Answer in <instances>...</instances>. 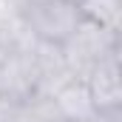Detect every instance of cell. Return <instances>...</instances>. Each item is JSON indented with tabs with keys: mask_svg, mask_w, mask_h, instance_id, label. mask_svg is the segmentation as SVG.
<instances>
[{
	"mask_svg": "<svg viewBox=\"0 0 122 122\" xmlns=\"http://www.w3.org/2000/svg\"><path fill=\"white\" fill-rule=\"evenodd\" d=\"M114 51H119V37L88 23V20H82L77 26V31L60 46V54H62V62H65L68 74L74 80H82V82L94 71V65L102 62Z\"/></svg>",
	"mask_w": 122,
	"mask_h": 122,
	"instance_id": "1",
	"label": "cell"
},
{
	"mask_svg": "<svg viewBox=\"0 0 122 122\" xmlns=\"http://www.w3.org/2000/svg\"><path fill=\"white\" fill-rule=\"evenodd\" d=\"M51 102L62 122H91L97 117V105L82 80H68L65 85H60L51 94Z\"/></svg>",
	"mask_w": 122,
	"mask_h": 122,
	"instance_id": "5",
	"label": "cell"
},
{
	"mask_svg": "<svg viewBox=\"0 0 122 122\" xmlns=\"http://www.w3.org/2000/svg\"><path fill=\"white\" fill-rule=\"evenodd\" d=\"M80 23L82 14L77 9V0H37L23 6V26L37 43L62 46Z\"/></svg>",
	"mask_w": 122,
	"mask_h": 122,
	"instance_id": "2",
	"label": "cell"
},
{
	"mask_svg": "<svg viewBox=\"0 0 122 122\" xmlns=\"http://www.w3.org/2000/svg\"><path fill=\"white\" fill-rule=\"evenodd\" d=\"M9 122H62V119L57 114V108H54V102H51V97L37 94L29 102L14 105V114H11Z\"/></svg>",
	"mask_w": 122,
	"mask_h": 122,
	"instance_id": "7",
	"label": "cell"
},
{
	"mask_svg": "<svg viewBox=\"0 0 122 122\" xmlns=\"http://www.w3.org/2000/svg\"><path fill=\"white\" fill-rule=\"evenodd\" d=\"M91 122H122V108H114V111H97V117Z\"/></svg>",
	"mask_w": 122,
	"mask_h": 122,
	"instance_id": "8",
	"label": "cell"
},
{
	"mask_svg": "<svg viewBox=\"0 0 122 122\" xmlns=\"http://www.w3.org/2000/svg\"><path fill=\"white\" fill-rule=\"evenodd\" d=\"M34 37L20 46H9L0 54V97L11 105H23L31 97H37L40 88V71L34 60Z\"/></svg>",
	"mask_w": 122,
	"mask_h": 122,
	"instance_id": "3",
	"label": "cell"
},
{
	"mask_svg": "<svg viewBox=\"0 0 122 122\" xmlns=\"http://www.w3.org/2000/svg\"><path fill=\"white\" fill-rule=\"evenodd\" d=\"M11 114H14V105L6 102V99L0 97V122H9V119H11Z\"/></svg>",
	"mask_w": 122,
	"mask_h": 122,
	"instance_id": "9",
	"label": "cell"
},
{
	"mask_svg": "<svg viewBox=\"0 0 122 122\" xmlns=\"http://www.w3.org/2000/svg\"><path fill=\"white\" fill-rule=\"evenodd\" d=\"M85 85L91 91L97 111H114L122 108V77H119V51L108 54L102 62L94 65V71L85 77Z\"/></svg>",
	"mask_w": 122,
	"mask_h": 122,
	"instance_id": "4",
	"label": "cell"
},
{
	"mask_svg": "<svg viewBox=\"0 0 122 122\" xmlns=\"http://www.w3.org/2000/svg\"><path fill=\"white\" fill-rule=\"evenodd\" d=\"M77 9H80L82 20H88V23H94V26H99V29L119 37L122 0H77Z\"/></svg>",
	"mask_w": 122,
	"mask_h": 122,
	"instance_id": "6",
	"label": "cell"
}]
</instances>
